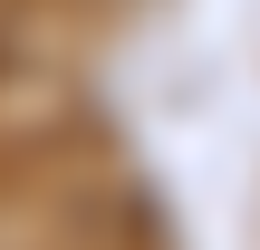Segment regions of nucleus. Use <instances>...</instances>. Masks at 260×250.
<instances>
[]
</instances>
